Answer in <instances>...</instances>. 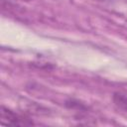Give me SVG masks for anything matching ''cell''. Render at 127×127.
I'll use <instances>...</instances> for the list:
<instances>
[{
    "label": "cell",
    "mask_w": 127,
    "mask_h": 127,
    "mask_svg": "<svg viewBox=\"0 0 127 127\" xmlns=\"http://www.w3.org/2000/svg\"><path fill=\"white\" fill-rule=\"evenodd\" d=\"M0 122L3 125H30L31 122L26 121L23 119L22 116L17 114L16 112L2 106L1 107V114H0Z\"/></svg>",
    "instance_id": "obj_1"
},
{
    "label": "cell",
    "mask_w": 127,
    "mask_h": 127,
    "mask_svg": "<svg viewBox=\"0 0 127 127\" xmlns=\"http://www.w3.org/2000/svg\"><path fill=\"white\" fill-rule=\"evenodd\" d=\"M113 101L118 107L124 110H127V93L126 92H122V91L115 92L113 94Z\"/></svg>",
    "instance_id": "obj_2"
},
{
    "label": "cell",
    "mask_w": 127,
    "mask_h": 127,
    "mask_svg": "<svg viewBox=\"0 0 127 127\" xmlns=\"http://www.w3.org/2000/svg\"><path fill=\"white\" fill-rule=\"evenodd\" d=\"M97 1H107V0H97Z\"/></svg>",
    "instance_id": "obj_3"
},
{
    "label": "cell",
    "mask_w": 127,
    "mask_h": 127,
    "mask_svg": "<svg viewBox=\"0 0 127 127\" xmlns=\"http://www.w3.org/2000/svg\"><path fill=\"white\" fill-rule=\"evenodd\" d=\"M23 1H31V0H23Z\"/></svg>",
    "instance_id": "obj_4"
}]
</instances>
